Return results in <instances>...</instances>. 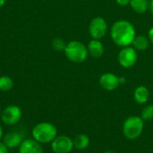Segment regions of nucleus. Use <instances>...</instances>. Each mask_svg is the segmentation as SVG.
<instances>
[{
	"label": "nucleus",
	"instance_id": "obj_4",
	"mask_svg": "<svg viewBox=\"0 0 153 153\" xmlns=\"http://www.w3.org/2000/svg\"><path fill=\"white\" fill-rule=\"evenodd\" d=\"M144 121L139 116H130L123 123L122 132L125 138L130 141L138 139L143 133Z\"/></svg>",
	"mask_w": 153,
	"mask_h": 153
},
{
	"label": "nucleus",
	"instance_id": "obj_21",
	"mask_svg": "<svg viewBox=\"0 0 153 153\" xmlns=\"http://www.w3.org/2000/svg\"><path fill=\"white\" fill-rule=\"evenodd\" d=\"M0 153H9V149L2 141H0Z\"/></svg>",
	"mask_w": 153,
	"mask_h": 153
},
{
	"label": "nucleus",
	"instance_id": "obj_23",
	"mask_svg": "<svg viewBox=\"0 0 153 153\" xmlns=\"http://www.w3.org/2000/svg\"><path fill=\"white\" fill-rule=\"evenodd\" d=\"M149 11L151 14L153 16V0H150V6H149Z\"/></svg>",
	"mask_w": 153,
	"mask_h": 153
},
{
	"label": "nucleus",
	"instance_id": "obj_20",
	"mask_svg": "<svg viewBox=\"0 0 153 153\" xmlns=\"http://www.w3.org/2000/svg\"><path fill=\"white\" fill-rule=\"evenodd\" d=\"M119 6H127L130 4L131 0H115Z\"/></svg>",
	"mask_w": 153,
	"mask_h": 153
},
{
	"label": "nucleus",
	"instance_id": "obj_14",
	"mask_svg": "<svg viewBox=\"0 0 153 153\" xmlns=\"http://www.w3.org/2000/svg\"><path fill=\"white\" fill-rule=\"evenodd\" d=\"M151 45V41L148 38V36L143 35V34H139L136 35L133 43L132 47L137 51V52H143L148 49V48Z\"/></svg>",
	"mask_w": 153,
	"mask_h": 153
},
{
	"label": "nucleus",
	"instance_id": "obj_19",
	"mask_svg": "<svg viewBox=\"0 0 153 153\" xmlns=\"http://www.w3.org/2000/svg\"><path fill=\"white\" fill-rule=\"evenodd\" d=\"M143 121H151L153 119V105H147L145 106L140 116Z\"/></svg>",
	"mask_w": 153,
	"mask_h": 153
},
{
	"label": "nucleus",
	"instance_id": "obj_5",
	"mask_svg": "<svg viewBox=\"0 0 153 153\" xmlns=\"http://www.w3.org/2000/svg\"><path fill=\"white\" fill-rule=\"evenodd\" d=\"M108 30V25L105 18L101 16H96L91 20L88 27V31L91 39H101L107 35Z\"/></svg>",
	"mask_w": 153,
	"mask_h": 153
},
{
	"label": "nucleus",
	"instance_id": "obj_28",
	"mask_svg": "<svg viewBox=\"0 0 153 153\" xmlns=\"http://www.w3.org/2000/svg\"><path fill=\"white\" fill-rule=\"evenodd\" d=\"M1 113H2V110H1V108H0V117H1Z\"/></svg>",
	"mask_w": 153,
	"mask_h": 153
},
{
	"label": "nucleus",
	"instance_id": "obj_18",
	"mask_svg": "<svg viewBox=\"0 0 153 153\" xmlns=\"http://www.w3.org/2000/svg\"><path fill=\"white\" fill-rule=\"evenodd\" d=\"M51 47L56 52H64L66 47V42L61 38H55L51 41Z\"/></svg>",
	"mask_w": 153,
	"mask_h": 153
},
{
	"label": "nucleus",
	"instance_id": "obj_25",
	"mask_svg": "<svg viewBox=\"0 0 153 153\" xmlns=\"http://www.w3.org/2000/svg\"><path fill=\"white\" fill-rule=\"evenodd\" d=\"M4 134V129H3V126H2L1 124H0V141H2Z\"/></svg>",
	"mask_w": 153,
	"mask_h": 153
},
{
	"label": "nucleus",
	"instance_id": "obj_26",
	"mask_svg": "<svg viewBox=\"0 0 153 153\" xmlns=\"http://www.w3.org/2000/svg\"><path fill=\"white\" fill-rule=\"evenodd\" d=\"M6 3V0H0V8H2Z\"/></svg>",
	"mask_w": 153,
	"mask_h": 153
},
{
	"label": "nucleus",
	"instance_id": "obj_22",
	"mask_svg": "<svg viewBox=\"0 0 153 153\" xmlns=\"http://www.w3.org/2000/svg\"><path fill=\"white\" fill-rule=\"evenodd\" d=\"M147 36H148V38H149V39H150V41H151V44H152L153 45V26H152V27L150 28Z\"/></svg>",
	"mask_w": 153,
	"mask_h": 153
},
{
	"label": "nucleus",
	"instance_id": "obj_6",
	"mask_svg": "<svg viewBox=\"0 0 153 153\" xmlns=\"http://www.w3.org/2000/svg\"><path fill=\"white\" fill-rule=\"evenodd\" d=\"M138 52L132 47L121 48L117 54V62L123 68H131L138 62Z\"/></svg>",
	"mask_w": 153,
	"mask_h": 153
},
{
	"label": "nucleus",
	"instance_id": "obj_15",
	"mask_svg": "<svg viewBox=\"0 0 153 153\" xmlns=\"http://www.w3.org/2000/svg\"><path fill=\"white\" fill-rule=\"evenodd\" d=\"M74 147L78 151H84L89 148L91 144L90 137L85 134H80L76 135L74 139Z\"/></svg>",
	"mask_w": 153,
	"mask_h": 153
},
{
	"label": "nucleus",
	"instance_id": "obj_10",
	"mask_svg": "<svg viewBox=\"0 0 153 153\" xmlns=\"http://www.w3.org/2000/svg\"><path fill=\"white\" fill-rule=\"evenodd\" d=\"M18 153H44L42 145L33 138L23 139L18 148Z\"/></svg>",
	"mask_w": 153,
	"mask_h": 153
},
{
	"label": "nucleus",
	"instance_id": "obj_16",
	"mask_svg": "<svg viewBox=\"0 0 153 153\" xmlns=\"http://www.w3.org/2000/svg\"><path fill=\"white\" fill-rule=\"evenodd\" d=\"M129 5L134 13L143 14L149 11L150 0H131Z\"/></svg>",
	"mask_w": 153,
	"mask_h": 153
},
{
	"label": "nucleus",
	"instance_id": "obj_8",
	"mask_svg": "<svg viewBox=\"0 0 153 153\" xmlns=\"http://www.w3.org/2000/svg\"><path fill=\"white\" fill-rule=\"evenodd\" d=\"M54 153H70L74 149V141L67 135H57L50 143Z\"/></svg>",
	"mask_w": 153,
	"mask_h": 153
},
{
	"label": "nucleus",
	"instance_id": "obj_12",
	"mask_svg": "<svg viewBox=\"0 0 153 153\" xmlns=\"http://www.w3.org/2000/svg\"><path fill=\"white\" fill-rule=\"evenodd\" d=\"M87 49L89 56L96 59L102 57L105 53V47L100 39H91L87 45Z\"/></svg>",
	"mask_w": 153,
	"mask_h": 153
},
{
	"label": "nucleus",
	"instance_id": "obj_27",
	"mask_svg": "<svg viewBox=\"0 0 153 153\" xmlns=\"http://www.w3.org/2000/svg\"><path fill=\"white\" fill-rule=\"evenodd\" d=\"M103 153H115L114 152H112V151H107V152H104Z\"/></svg>",
	"mask_w": 153,
	"mask_h": 153
},
{
	"label": "nucleus",
	"instance_id": "obj_1",
	"mask_svg": "<svg viewBox=\"0 0 153 153\" xmlns=\"http://www.w3.org/2000/svg\"><path fill=\"white\" fill-rule=\"evenodd\" d=\"M136 35L134 25L126 19L116 21L110 29L111 39L119 48L131 46Z\"/></svg>",
	"mask_w": 153,
	"mask_h": 153
},
{
	"label": "nucleus",
	"instance_id": "obj_24",
	"mask_svg": "<svg viewBox=\"0 0 153 153\" xmlns=\"http://www.w3.org/2000/svg\"><path fill=\"white\" fill-rule=\"evenodd\" d=\"M119 82H120V85H122V84H125V83L126 82V77L119 76Z\"/></svg>",
	"mask_w": 153,
	"mask_h": 153
},
{
	"label": "nucleus",
	"instance_id": "obj_3",
	"mask_svg": "<svg viewBox=\"0 0 153 153\" xmlns=\"http://www.w3.org/2000/svg\"><path fill=\"white\" fill-rule=\"evenodd\" d=\"M64 53L66 58L74 64H82L85 62L89 56L87 46L80 40H71L67 42Z\"/></svg>",
	"mask_w": 153,
	"mask_h": 153
},
{
	"label": "nucleus",
	"instance_id": "obj_9",
	"mask_svg": "<svg viewBox=\"0 0 153 153\" xmlns=\"http://www.w3.org/2000/svg\"><path fill=\"white\" fill-rule=\"evenodd\" d=\"M99 83L103 90L107 91H113L120 86L119 76L110 72L104 73L100 76Z\"/></svg>",
	"mask_w": 153,
	"mask_h": 153
},
{
	"label": "nucleus",
	"instance_id": "obj_11",
	"mask_svg": "<svg viewBox=\"0 0 153 153\" xmlns=\"http://www.w3.org/2000/svg\"><path fill=\"white\" fill-rule=\"evenodd\" d=\"M23 141V137L17 132H8L4 134L2 142L7 146L9 150L18 149Z\"/></svg>",
	"mask_w": 153,
	"mask_h": 153
},
{
	"label": "nucleus",
	"instance_id": "obj_7",
	"mask_svg": "<svg viewBox=\"0 0 153 153\" xmlns=\"http://www.w3.org/2000/svg\"><path fill=\"white\" fill-rule=\"evenodd\" d=\"M22 117V112L20 107L16 105H9L5 107L1 113V120L5 126H14L18 124Z\"/></svg>",
	"mask_w": 153,
	"mask_h": 153
},
{
	"label": "nucleus",
	"instance_id": "obj_13",
	"mask_svg": "<svg viewBox=\"0 0 153 153\" xmlns=\"http://www.w3.org/2000/svg\"><path fill=\"white\" fill-rule=\"evenodd\" d=\"M134 99L137 104L144 105L150 100V91L144 85H139L134 89Z\"/></svg>",
	"mask_w": 153,
	"mask_h": 153
},
{
	"label": "nucleus",
	"instance_id": "obj_2",
	"mask_svg": "<svg viewBox=\"0 0 153 153\" xmlns=\"http://www.w3.org/2000/svg\"><path fill=\"white\" fill-rule=\"evenodd\" d=\"M57 136V129L49 122H40L35 125L31 130V137L40 144L51 143Z\"/></svg>",
	"mask_w": 153,
	"mask_h": 153
},
{
	"label": "nucleus",
	"instance_id": "obj_17",
	"mask_svg": "<svg viewBox=\"0 0 153 153\" xmlns=\"http://www.w3.org/2000/svg\"><path fill=\"white\" fill-rule=\"evenodd\" d=\"M13 81L8 75H2L0 76V91L6 92L10 91L13 88Z\"/></svg>",
	"mask_w": 153,
	"mask_h": 153
}]
</instances>
